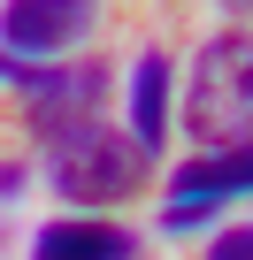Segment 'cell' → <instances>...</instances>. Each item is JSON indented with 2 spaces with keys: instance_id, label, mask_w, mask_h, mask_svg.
Instances as JSON below:
<instances>
[{
  "instance_id": "obj_1",
  "label": "cell",
  "mask_w": 253,
  "mask_h": 260,
  "mask_svg": "<svg viewBox=\"0 0 253 260\" xmlns=\"http://www.w3.org/2000/svg\"><path fill=\"white\" fill-rule=\"evenodd\" d=\"M184 130L200 153L253 146V31H215L184 77Z\"/></svg>"
},
{
  "instance_id": "obj_9",
  "label": "cell",
  "mask_w": 253,
  "mask_h": 260,
  "mask_svg": "<svg viewBox=\"0 0 253 260\" xmlns=\"http://www.w3.org/2000/svg\"><path fill=\"white\" fill-rule=\"evenodd\" d=\"M222 16H238V23H253V0H222Z\"/></svg>"
},
{
  "instance_id": "obj_6",
  "label": "cell",
  "mask_w": 253,
  "mask_h": 260,
  "mask_svg": "<svg viewBox=\"0 0 253 260\" xmlns=\"http://www.w3.org/2000/svg\"><path fill=\"white\" fill-rule=\"evenodd\" d=\"M31 260H138V237L100 214H62L31 237Z\"/></svg>"
},
{
  "instance_id": "obj_3",
  "label": "cell",
  "mask_w": 253,
  "mask_h": 260,
  "mask_svg": "<svg viewBox=\"0 0 253 260\" xmlns=\"http://www.w3.org/2000/svg\"><path fill=\"white\" fill-rule=\"evenodd\" d=\"M0 84L23 92L39 138H54V130H69V122H100V100H107V69H100V61L39 69V61H23V54H8V46H0Z\"/></svg>"
},
{
  "instance_id": "obj_2",
  "label": "cell",
  "mask_w": 253,
  "mask_h": 260,
  "mask_svg": "<svg viewBox=\"0 0 253 260\" xmlns=\"http://www.w3.org/2000/svg\"><path fill=\"white\" fill-rule=\"evenodd\" d=\"M39 146H46V176H54V191L69 207L131 199L146 184V161H154L131 130H115V122H69V130H54V138H39Z\"/></svg>"
},
{
  "instance_id": "obj_7",
  "label": "cell",
  "mask_w": 253,
  "mask_h": 260,
  "mask_svg": "<svg viewBox=\"0 0 253 260\" xmlns=\"http://www.w3.org/2000/svg\"><path fill=\"white\" fill-rule=\"evenodd\" d=\"M131 138H138L146 153L169 138V54H161V46L138 54V69H131Z\"/></svg>"
},
{
  "instance_id": "obj_8",
  "label": "cell",
  "mask_w": 253,
  "mask_h": 260,
  "mask_svg": "<svg viewBox=\"0 0 253 260\" xmlns=\"http://www.w3.org/2000/svg\"><path fill=\"white\" fill-rule=\"evenodd\" d=\"M207 260H253V222H238V230H222V237L207 245Z\"/></svg>"
},
{
  "instance_id": "obj_5",
  "label": "cell",
  "mask_w": 253,
  "mask_h": 260,
  "mask_svg": "<svg viewBox=\"0 0 253 260\" xmlns=\"http://www.w3.org/2000/svg\"><path fill=\"white\" fill-rule=\"evenodd\" d=\"M92 23H100V0H8L0 8V46L39 61V54H69Z\"/></svg>"
},
{
  "instance_id": "obj_4",
  "label": "cell",
  "mask_w": 253,
  "mask_h": 260,
  "mask_svg": "<svg viewBox=\"0 0 253 260\" xmlns=\"http://www.w3.org/2000/svg\"><path fill=\"white\" fill-rule=\"evenodd\" d=\"M238 191H253V146H238V153H200V161H184L177 176H169V207H161V230H200L222 199H238Z\"/></svg>"
}]
</instances>
